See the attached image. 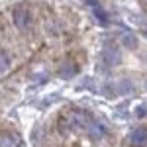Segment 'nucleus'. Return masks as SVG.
I'll use <instances>...</instances> for the list:
<instances>
[{
	"instance_id": "obj_5",
	"label": "nucleus",
	"mask_w": 147,
	"mask_h": 147,
	"mask_svg": "<svg viewBox=\"0 0 147 147\" xmlns=\"http://www.w3.org/2000/svg\"><path fill=\"white\" fill-rule=\"evenodd\" d=\"M122 41H124V45H127L129 49H136L137 47V39L134 34H129V32H124L122 34Z\"/></svg>"
},
{
	"instance_id": "obj_6",
	"label": "nucleus",
	"mask_w": 147,
	"mask_h": 147,
	"mask_svg": "<svg viewBox=\"0 0 147 147\" xmlns=\"http://www.w3.org/2000/svg\"><path fill=\"white\" fill-rule=\"evenodd\" d=\"M8 67H10L8 57H6V53H2V51H0V75H2V73H6V71H8Z\"/></svg>"
},
{
	"instance_id": "obj_9",
	"label": "nucleus",
	"mask_w": 147,
	"mask_h": 147,
	"mask_svg": "<svg viewBox=\"0 0 147 147\" xmlns=\"http://www.w3.org/2000/svg\"><path fill=\"white\" fill-rule=\"evenodd\" d=\"M145 35H147V28H145Z\"/></svg>"
},
{
	"instance_id": "obj_8",
	"label": "nucleus",
	"mask_w": 147,
	"mask_h": 147,
	"mask_svg": "<svg viewBox=\"0 0 147 147\" xmlns=\"http://www.w3.org/2000/svg\"><path fill=\"white\" fill-rule=\"evenodd\" d=\"M86 2H88L90 6H94V8H100V6H98V0H86Z\"/></svg>"
},
{
	"instance_id": "obj_1",
	"label": "nucleus",
	"mask_w": 147,
	"mask_h": 147,
	"mask_svg": "<svg viewBox=\"0 0 147 147\" xmlns=\"http://www.w3.org/2000/svg\"><path fill=\"white\" fill-rule=\"evenodd\" d=\"M12 20H14V26L18 30L26 32L32 26V12H30V8H26V6H16L14 12H12Z\"/></svg>"
},
{
	"instance_id": "obj_2",
	"label": "nucleus",
	"mask_w": 147,
	"mask_h": 147,
	"mask_svg": "<svg viewBox=\"0 0 147 147\" xmlns=\"http://www.w3.org/2000/svg\"><path fill=\"white\" fill-rule=\"evenodd\" d=\"M102 57H104V61H106L108 65H118V63L122 61V53H120V49L114 47V45H106V47H104Z\"/></svg>"
},
{
	"instance_id": "obj_7",
	"label": "nucleus",
	"mask_w": 147,
	"mask_h": 147,
	"mask_svg": "<svg viewBox=\"0 0 147 147\" xmlns=\"http://www.w3.org/2000/svg\"><path fill=\"white\" fill-rule=\"evenodd\" d=\"M0 147H18V143H16V141H12V139L2 137V139H0Z\"/></svg>"
},
{
	"instance_id": "obj_3",
	"label": "nucleus",
	"mask_w": 147,
	"mask_h": 147,
	"mask_svg": "<svg viewBox=\"0 0 147 147\" xmlns=\"http://www.w3.org/2000/svg\"><path fill=\"white\" fill-rule=\"evenodd\" d=\"M129 141H131L136 147H145L147 145V129L145 127H137V129H134L131 136H129Z\"/></svg>"
},
{
	"instance_id": "obj_10",
	"label": "nucleus",
	"mask_w": 147,
	"mask_h": 147,
	"mask_svg": "<svg viewBox=\"0 0 147 147\" xmlns=\"http://www.w3.org/2000/svg\"><path fill=\"white\" fill-rule=\"evenodd\" d=\"M145 88H147V82H145Z\"/></svg>"
},
{
	"instance_id": "obj_4",
	"label": "nucleus",
	"mask_w": 147,
	"mask_h": 147,
	"mask_svg": "<svg viewBox=\"0 0 147 147\" xmlns=\"http://www.w3.org/2000/svg\"><path fill=\"white\" fill-rule=\"evenodd\" d=\"M86 129H88L90 137H94V139H100V137L106 136V129H104L100 124H94V122H90V124L86 125Z\"/></svg>"
}]
</instances>
